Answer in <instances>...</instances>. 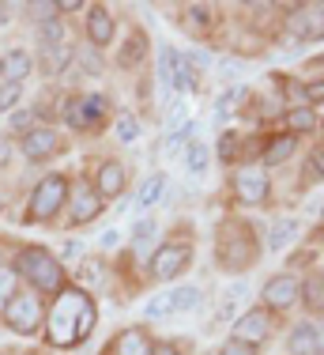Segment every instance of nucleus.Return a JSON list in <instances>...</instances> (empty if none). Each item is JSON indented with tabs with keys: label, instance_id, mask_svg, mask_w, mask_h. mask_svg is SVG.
I'll return each mask as SVG.
<instances>
[{
	"label": "nucleus",
	"instance_id": "9b49d317",
	"mask_svg": "<svg viewBox=\"0 0 324 355\" xmlns=\"http://www.w3.org/2000/svg\"><path fill=\"white\" fill-rule=\"evenodd\" d=\"M23 151L30 159H46L57 151V132L53 129H27L23 132Z\"/></svg>",
	"mask_w": 324,
	"mask_h": 355
},
{
	"label": "nucleus",
	"instance_id": "39448f33",
	"mask_svg": "<svg viewBox=\"0 0 324 355\" xmlns=\"http://www.w3.org/2000/svg\"><path fill=\"white\" fill-rule=\"evenodd\" d=\"M234 193H237V200H245V205H260V200H268V193H271L268 174L257 171V166H242V171L234 174Z\"/></svg>",
	"mask_w": 324,
	"mask_h": 355
},
{
	"label": "nucleus",
	"instance_id": "bb28decb",
	"mask_svg": "<svg viewBox=\"0 0 324 355\" xmlns=\"http://www.w3.org/2000/svg\"><path fill=\"white\" fill-rule=\"evenodd\" d=\"M155 231H159V223H155V219H140V223H136V231H132L136 250H143V246H147V242L155 239Z\"/></svg>",
	"mask_w": 324,
	"mask_h": 355
},
{
	"label": "nucleus",
	"instance_id": "5701e85b",
	"mask_svg": "<svg viewBox=\"0 0 324 355\" xmlns=\"http://www.w3.org/2000/svg\"><path fill=\"white\" fill-rule=\"evenodd\" d=\"M80 110H83V129H87V125H95L98 117L106 114V98H102V95H87L80 103Z\"/></svg>",
	"mask_w": 324,
	"mask_h": 355
},
{
	"label": "nucleus",
	"instance_id": "1a4fd4ad",
	"mask_svg": "<svg viewBox=\"0 0 324 355\" xmlns=\"http://www.w3.org/2000/svg\"><path fill=\"white\" fill-rule=\"evenodd\" d=\"M298 295H302V284L294 276H271L268 287H264V302L271 310H291L298 302Z\"/></svg>",
	"mask_w": 324,
	"mask_h": 355
},
{
	"label": "nucleus",
	"instance_id": "f3484780",
	"mask_svg": "<svg viewBox=\"0 0 324 355\" xmlns=\"http://www.w3.org/2000/svg\"><path fill=\"white\" fill-rule=\"evenodd\" d=\"M302 299L309 314H324V272H313L309 280L302 284Z\"/></svg>",
	"mask_w": 324,
	"mask_h": 355
},
{
	"label": "nucleus",
	"instance_id": "4c0bfd02",
	"mask_svg": "<svg viewBox=\"0 0 324 355\" xmlns=\"http://www.w3.org/2000/svg\"><path fill=\"white\" fill-rule=\"evenodd\" d=\"M8 163H12V140L0 137V166H8Z\"/></svg>",
	"mask_w": 324,
	"mask_h": 355
},
{
	"label": "nucleus",
	"instance_id": "6e6552de",
	"mask_svg": "<svg viewBox=\"0 0 324 355\" xmlns=\"http://www.w3.org/2000/svg\"><path fill=\"white\" fill-rule=\"evenodd\" d=\"M185 265H189V246L174 242V246H162V250L155 253V261H151V272H155L159 280H174L177 272H185Z\"/></svg>",
	"mask_w": 324,
	"mask_h": 355
},
{
	"label": "nucleus",
	"instance_id": "473e14b6",
	"mask_svg": "<svg viewBox=\"0 0 324 355\" xmlns=\"http://www.w3.org/2000/svg\"><path fill=\"white\" fill-rule=\"evenodd\" d=\"M15 272H8V268H0V306H8V302L15 299Z\"/></svg>",
	"mask_w": 324,
	"mask_h": 355
},
{
	"label": "nucleus",
	"instance_id": "4468645a",
	"mask_svg": "<svg viewBox=\"0 0 324 355\" xmlns=\"http://www.w3.org/2000/svg\"><path fill=\"white\" fill-rule=\"evenodd\" d=\"M287 348H291V355H317L321 352L317 329H313V325H298L291 333V340H287Z\"/></svg>",
	"mask_w": 324,
	"mask_h": 355
},
{
	"label": "nucleus",
	"instance_id": "f8f14e48",
	"mask_svg": "<svg viewBox=\"0 0 324 355\" xmlns=\"http://www.w3.org/2000/svg\"><path fill=\"white\" fill-rule=\"evenodd\" d=\"M68 200H72V223H75V227L87 223V219H95V216L102 212V200H98L91 189H83V185L75 189V197H68Z\"/></svg>",
	"mask_w": 324,
	"mask_h": 355
},
{
	"label": "nucleus",
	"instance_id": "7c9ffc66",
	"mask_svg": "<svg viewBox=\"0 0 324 355\" xmlns=\"http://www.w3.org/2000/svg\"><path fill=\"white\" fill-rule=\"evenodd\" d=\"M19 91H23V83H0V114L19 103Z\"/></svg>",
	"mask_w": 324,
	"mask_h": 355
},
{
	"label": "nucleus",
	"instance_id": "20e7f679",
	"mask_svg": "<svg viewBox=\"0 0 324 355\" xmlns=\"http://www.w3.org/2000/svg\"><path fill=\"white\" fill-rule=\"evenodd\" d=\"M196 287H170V291H162L155 295V299L143 306V314L147 318H166V314H181V310H189L192 302H196Z\"/></svg>",
	"mask_w": 324,
	"mask_h": 355
},
{
	"label": "nucleus",
	"instance_id": "c9c22d12",
	"mask_svg": "<svg viewBox=\"0 0 324 355\" xmlns=\"http://www.w3.org/2000/svg\"><path fill=\"white\" fill-rule=\"evenodd\" d=\"M223 355H257V352H253L245 340H230L226 348H223Z\"/></svg>",
	"mask_w": 324,
	"mask_h": 355
},
{
	"label": "nucleus",
	"instance_id": "f03ea898",
	"mask_svg": "<svg viewBox=\"0 0 324 355\" xmlns=\"http://www.w3.org/2000/svg\"><path fill=\"white\" fill-rule=\"evenodd\" d=\"M19 272L38 287V291H57L61 295V284H64V272L57 265V257H49L46 250H23L19 253Z\"/></svg>",
	"mask_w": 324,
	"mask_h": 355
},
{
	"label": "nucleus",
	"instance_id": "ddd939ff",
	"mask_svg": "<svg viewBox=\"0 0 324 355\" xmlns=\"http://www.w3.org/2000/svg\"><path fill=\"white\" fill-rule=\"evenodd\" d=\"M87 38L95 42V46H109V38H114V19H109L106 8H95V12L87 15Z\"/></svg>",
	"mask_w": 324,
	"mask_h": 355
},
{
	"label": "nucleus",
	"instance_id": "9d476101",
	"mask_svg": "<svg viewBox=\"0 0 324 355\" xmlns=\"http://www.w3.org/2000/svg\"><path fill=\"white\" fill-rule=\"evenodd\" d=\"M234 340H264V336L271 333V321H268V314H264V310H249V314L245 318H237V329H234Z\"/></svg>",
	"mask_w": 324,
	"mask_h": 355
},
{
	"label": "nucleus",
	"instance_id": "ea45409f",
	"mask_svg": "<svg viewBox=\"0 0 324 355\" xmlns=\"http://www.w3.org/2000/svg\"><path fill=\"white\" fill-rule=\"evenodd\" d=\"M151 355H181V352H177V348H174V344H159V348H155V352H151Z\"/></svg>",
	"mask_w": 324,
	"mask_h": 355
},
{
	"label": "nucleus",
	"instance_id": "c756f323",
	"mask_svg": "<svg viewBox=\"0 0 324 355\" xmlns=\"http://www.w3.org/2000/svg\"><path fill=\"white\" fill-rule=\"evenodd\" d=\"M287 239H294V219H283V223H276V231H271V250H283Z\"/></svg>",
	"mask_w": 324,
	"mask_h": 355
},
{
	"label": "nucleus",
	"instance_id": "f257e3e1",
	"mask_svg": "<svg viewBox=\"0 0 324 355\" xmlns=\"http://www.w3.org/2000/svg\"><path fill=\"white\" fill-rule=\"evenodd\" d=\"M95 325V306L83 291H61L49 310V340L57 348H68V344L83 340Z\"/></svg>",
	"mask_w": 324,
	"mask_h": 355
},
{
	"label": "nucleus",
	"instance_id": "37998d69",
	"mask_svg": "<svg viewBox=\"0 0 324 355\" xmlns=\"http://www.w3.org/2000/svg\"><path fill=\"white\" fill-rule=\"evenodd\" d=\"M317 340H321V344H324V333H321V336H317Z\"/></svg>",
	"mask_w": 324,
	"mask_h": 355
},
{
	"label": "nucleus",
	"instance_id": "aec40b11",
	"mask_svg": "<svg viewBox=\"0 0 324 355\" xmlns=\"http://www.w3.org/2000/svg\"><path fill=\"white\" fill-rule=\"evenodd\" d=\"M72 61V46H53V49H46V57H42V64H46V72L49 76H61L64 72V64Z\"/></svg>",
	"mask_w": 324,
	"mask_h": 355
},
{
	"label": "nucleus",
	"instance_id": "2f4dec72",
	"mask_svg": "<svg viewBox=\"0 0 324 355\" xmlns=\"http://www.w3.org/2000/svg\"><path fill=\"white\" fill-rule=\"evenodd\" d=\"M242 98H245V91H242V87L226 91V95L219 98V106H215V117H219V121H223V117L230 114V110H234V103H242Z\"/></svg>",
	"mask_w": 324,
	"mask_h": 355
},
{
	"label": "nucleus",
	"instance_id": "7ed1b4c3",
	"mask_svg": "<svg viewBox=\"0 0 324 355\" xmlns=\"http://www.w3.org/2000/svg\"><path fill=\"white\" fill-rule=\"evenodd\" d=\"M68 200V185H64V178L61 174H53V178H46V182L34 189V197H30V219H53L57 212H61V205Z\"/></svg>",
	"mask_w": 324,
	"mask_h": 355
},
{
	"label": "nucleus",
	"instance_id": "4be33fe9",
	"mask_svg": "<svg viewBox=\"0 0 324 355\" xmlns=\"http://www.w3.org/2000/svg\"><path fill=\"white\" fill-rule=\"evenodd\" d=\"M162 189H166V178L162 174H155V178H147V182H143V189H140V208H151V205H159L162 200Z\"/></svg>",
	"mask_w": 324,
	"mask_h": 355
},
{
	"label": "nucleus",
	"instance_id": "0eeeda50",
	"mask_svg": "<svg viewBox=\"0 0 324 355\" xmlns=\"http://www.w3.org/2000/svg\"><path fill=\"white\" fill-rule=\"evenodd\" d=\"M4 314H8V325H12L15 333H34L38 321H42V306L30 299V295H15V299L4 306Z\"/></svg>",
	"mask_w": 324,
	"mask_h": 355
},
{
	"label": "nucleus",
	"instance_id": "dca6fc26",
	"mask_svg": "<svg viewBox=\"0 0 324 355\" xmlns=\"http://www.w3.org/2000/svg\"><path fill=\"white\" fill-rule=\"evenodd\" d=\"M30 72V57L23 49H12V53L0 61V76H8V83H23V76Z\"/></svg>",
	"mask_w": 324,
	"mask_h": 355
},
{
	"label": "nucleus",
	"instance_id": "393cba45",
	"mask_svg": "<svg viewBox=\"0 0 324 355\" xmlns=\"http://www.w3.org/2000/svg\"><path fill=\"white\" fill-rule=\"evenodd\" d=\"M38 42H42V46H46V49L61 46V42H64V35H61V23H57V19L42 23V27H38Z\"/></svg>",
	"mask_w": 324,
	"mask_h": 355
},
{
	"label": "nucleus",
	"instance_id": "79ce46f5",
	"mask_svg": "<svg viewBox=\"0 0 324 355\" xmlns=\"http://www.w3.org/2000/svg\"><path fill=\"white\" fill-rule=\"evenodd\" d=\"M4 19H8V8H4V4H0V23H4Z\"/></svg>",
	"mask_w": 324,
	"mask_h": 355
},
{
	"label": "nucleus",
	"instance_id": "6ab92c4d",
	"mask_svg": "<svg viewBox=\"0 0 324 355\" xmlns=\"http://www.w3.org/2000/svg\"><path fill=\"white\" fill-rule=\"evenodd\" d=\"M143 53H147V38H143L140 31H136V35L129 38V46H125L121 53H117V64H121V69H132L136 61H143Z\"/></svg>",
	"mask_w": 324,
	"mask_h": 355
},
{
	"label": "nucleus",
	"instance_id": "58836bf2",
	"mask_svg": "<svg viewBox=\"0 0 324 355\" xmlns=\"http://www.w3.org/2000/svg\"><path fill=\"white\" fill-rule=\"evenodd\" d=\"M189 15H192V23H200V27H204V23H208V15H211V12H208V8H192Z\"/></svg>",
	"mask_w": 324,
	"mask_h": 355
},
{
	"label": "nucleus",
	"instance_id": "a211bd4d",
	"mask_svg": "<svg viewBox=\"0 0 324 355\" xmlns=\"http://www.w3.org/2000/svg\"><path fill=\"white\" fill-rule=\"evenodd\" d=\"M155 348L147 344V336L140 333V329H129V333L117 336V355H151Z\"/></svg>",
	"mask_w": 324,
	"mask_h": 355
},
{
	"label": "nucleus",
	"instance_id": "cd10ccee",
	"mask_svg": "<svg viewBox=\"0 0 324 355\" xmlns=\"http://www.w3.org/2000/svg\"><path fill=\"white\" fill-rule=\"evenodd\" d=\"M204 171H208V148L189 144V174H204Z\"/></svg>",
	"mask_w": 324,
	"mask_h": 355
},
{
	"label": "nucleus",
	"instance_id": "f704fd0d",
	"mask_svg": "<svg viewBox=\"0 0 324 355\" xmlns=\"http://www.w3.org/2000/svg\"><path fill=\"white\" fill-rule=\"evenodd\" d=\"M305 98H309V103H324V80L305 83Z\"/></svg>",
	"mask_w": 324,
	"mask_h": 355
},
{
	"label": "nucleus",
	"instance_id": "2eb2a0df",
	"mask_svg": "<svg viewBox=\"0 0 324 355\" xmlns=\"http://www.w3.org/2000/svg\"><path fill=\"white\" fill-rule=\"evenodd\" d=\"M125 189V166L121 163H102L98 171V193L102 197H117Z\"/></svg>",
	"mask_w": 324,
	"mask_h": 355
},
{
	"label": "nucleus",
	"instance_id": "a19ab883",
	"mask_svg": "<svg viewBox=\"0 0 324 355\" xmlns=\"http://www.w3.org/2000/svg\"><path fill=\"white\" fill-rule=\"evenodd\" d=\"M102 246H117V231H106V234H102Z\"/></svg>",
	"mask_w": 324,
	"mask_h": 355
},
{
	"label": "nucleus",
	"instance_id": "b1692460",
	"mask_svg": "<svg viewBox=\"0 0 324 355\" xmlns=\"http://www.w3.org/2000/svg\"><path fill=\"white\" fill-rule=\"evenodd\" d=\"M313 125H317V114L309 106L291 110V132H313Z\"/></svg>",
	"mask_w": 324,
	"mask_h": 355
},
{
	"label": "nucleus",
	"instance_id": "72a5a7b5",
	"mask_svg": "<svg viewBox=\"0 0 324 355\" xmlns=\"http://www.w3.org/2000/svg\"><path fill=\"white\" fill-rule=\"evenodd\" d=\"M219 155H223L226 163L237 155V137H234V132H223V140H219Z\"/></svg>",
	"mask_w": 324,
	"mask_h": 355
},
{
	"label": "nucleus",
	"instance_id": "a878e982",
	"mask_svg": "<svg viewBox=\"0 0 324 355\" xmlns=\"http://www.w3.org/2000/svg\"><path fill=\"white\" fill-rule=\"evenodd\" d=\"M242 299H245V284H234V291H230L226 299H223V306H219V318L230 321V318L237 314V302H242Z\"/></svg>",
	"mask_w": 324,
	"mask_h": 355
},
{
	"label": "nucleus",
	"instance_id": "423d86ee",
	"mask_svg": "<svg viewBox=\"0 0 324 355\" xmlns=\"http://www.w3.org/2000/svg\"><path fill=\"white\" fill-rule=\"evenodd\" d=\"M287 27H291L298 38H305V42H321L324 38V8H313V4L294 8L291 19H287Z\"/></svg>",
	"mask_w": 324,
	"mask_h": 355
},
{
	"label": "nucleus",
	"instance_id": "412c9836",
	"mask_svg": "<svg viewBox=\"0 0 324 355\" xmlns=\"http://www.w3.org/2000/svg\"><path fill=\"white\" fill-rule=\"evenodd\" d=\"M291 151H294V137H276V140H271V148L264 151V163L279 166L283 159H291Z\"/></svg>",
	"mask_w": 324,
	"mask_h": 355
},
{
	"label": "nucleus",
	"instance_id": "e433bc0d",
	"mask_svg": "<svg viewBox=\"0 0 324 355\" xmlns=\"http://www.w3.org/2000/svg\"><path fill=\"white\" fill-rule=\"evenodd\" d=\"M30 121H34V114H30V110H19V114H12V125H15V129H27Z\"/></svg>",
	"mask_w": 324,
	"mask_h": 355
},
{
	"label": "nucleus",
	"instance_id": "c85d7f7f",
	"mask_svg": "<svg viewBox=\"0 0 324 355\" xmlns=\"http://www.w3.org/2000/svg\"><path fill=\"white\" fill-rule=\"evenodd\" d=\"M136 137H140V125H136V117H129V114H121V117H117V140L132 144Z\"/></svg>",
	"mask_w": 324,
	"mask_h": 355
}]
</instances>
